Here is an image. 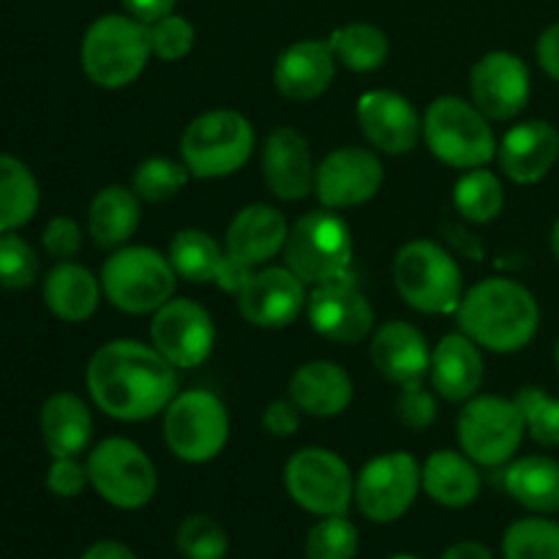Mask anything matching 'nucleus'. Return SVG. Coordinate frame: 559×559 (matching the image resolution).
<instances>
[{
  "instance_id": "24",
  "label": "nucleus",
  "mask_w": 559,
  "mask_h": 559,
  "mask_svg": "<svg viewBox=\"0 0 559 559\" xmlns=\"http://www.w3.org/2000/svg\"><path fill=\"white\" fill-rule=\"evenodd\" d=\"M371 364L396 385H415L431 369V353L424 333L409 322H388L371 338Z\"/></svg>"
},
{
  "instance_id": "53",
  "label": "nucleus",
  "mask_w": 559,
  "mask_h": 559,
  "mask_svg": "<svg viewBox=\"0 0 559 559\" xmlns=\"http://www.w3.org/2000/svg\"><path fill=\"white\" fill-rule=\"evenodd\" d=\"M555 358H557V369H559V342H557V353H555Z\"/></svg>"
},
{
  "instance_id": "32",
  "label": "nucleus",
  "mask_w": 559,
  "mask_h": 559,
  "mask_svg": "<svg viewBox=\"0 0 559 559\" xmlns=\"http://www.w3.org/2000/svg\"><path fill=\"white\" fill-rule=\"evenodd\" d=\"M506 491L535 513L559 511V462L549 456H524L506 469Z\"/></svg>"
},
{
  "instance_id": "22",
  "label": "nucleus",
  "mask_w": 559,
  "mask_h": 559,
  "mask_svg": "<svg viewBox=\"0 0 559 559\" xmlns=\"http://www.w3.org/2000/svg\"><path fill=\"white\" fill-rule=\"evenodd\" d=\"M500 167L513 183H538L551 173L559 158V134L546 120L519 123L497 145Z\"/></svg>"
},
{
  "instance_id": "1",
  "label": "nucleus",
  "mask_w": 559,
  "mask_h": 559,
  "mask_svg": "<svg viewBox=\"0 0 559 559\" xmlns=\"http://www.w3.org/2000/svg\"><path fill=\"white\" fill-rule=\"evenodd\" d=\"M85 382L93 404L118 420L153 418L178 396L175 366L156 347L131 338L98 347L87 364Z\"/></svg>"
},
{
  "instance_id": "44",
  "label": "nucleus",
  "mask_w": 559,
  "mask_h": 559,
  "mask_svg": "<svg viewBox=\"0 0 559 559\" xmlns=\"http://www.w3.org/2000/svg\"><path fill=\"white\" fill-rule=\"evenodd\" d=\"M44 249L47 254H52L55 260L69 262L71 257L80 254L82 249V229L74 218L58 216L47 224L44 229Z\"/></svg>"
},
{
  "instance_id": "25",
  "label": "nucleus",
  "mask_w": 559,
  "mask_h": 559,
  "mask_svg": "<svg viewBox=\"0 0 559 559\" xmlns=\"http://www.w3.org/2000/svg\"><path fill=\"white\" fill-rule=\"evenodd\" d=\"M287 218L271 205H249L233 218L227 229V254L238 265L254 271L262 262L273 260L287 243Z\"/></svg>"
},
{
  "instance_id": "34",
  "label": "nucleus",
  "mask_w": 559,
  "mask_h": 559,
  "mask_svg": "<svg viewBox=\"0 0 559 559\" xmlns=\"http://www.w3.org/2000/svg\"><path fill=\"white\" fill-rule=\"evenodd\" d=\"M453 202H456V211L462 213L467 222L473 224H486L495 222L502 213L506 205V194H502V183L495 173L478 167L467 169L462 178L456 180V189H453Z\"/></svg>"
},
{
  "instance_id": "36",
  "label": "nucleus",
  "mask_w": 559,
  "mask_h": 559,
  "mask_svg": "<svg viewBox=\"0 0 559 559\" xmlns=\"http://www.w3.org/2000/svg\"><path fill=\"white\" fill-rule=\"evenodd\" d=\"M506 559H559V524L549 519H519L502 538Z\"/></svg>"
},
{
  "instance_id": "10",
  "label": "nucleus",
  "mask_w": 559,
  "mask_h": 559,
  "mask_svg": "<svg viewBox=\"0 0 559 559\" xmlns=\"http://www.w3.org/2000/svg\"><path fill=\"white\" fill-rule=\"evenodd\" d=\"M85 467L98 497L120 511H140L156 495V467L140 445L123 437L98 442Z\"/></svg>"
},
{
  "instance_id": "6",
  "label": "nucleus",
  "mask_w": 559,
  "mask_h": 559,
  "mask_svg": "<svg viewBox=\"0 0 559 559\" xmlns=\"http://www.w3.org/2000/svg\"><path fill=\"white\" fill-rule=\"evenodd\" d=\"M254 153V129L233 109H213L186 126L180 156L194 178H224L243 167Z\"/></svg>"
},
{
  "instance_id": "37",
  "label": "nucleus",
  "mask_w": 559,
  "mask_h": 559,
  "mask_svg": "<svg viewBox=\"0 0 559 559\" xmlns=\"http://www.w3.org/2000/svg\"><path fill=\"white\" fill-rule=\"evenodd\" d=\"M358 530L347 516H322L306 535V559H355L358 555Z\"/></svg>"
},
{
  "instance_id": "43",
  "label": "nucleus",
  "mask_w": 559,
  "mask_h": 559,
  "mask_svg": "<svg viewBox=\"0 0 559 559\" xmlns=\"http://www.w3.org/2000/svg\"><path fill=\"white\" fill-rule=\"evenodd\" d=\"M396 415L407 429H429L437 418L435 396H431L420 382H415V385H402V393H399L396 402Z\"/></svg>"
},
{
  "instance_id": "40",
  "label": "nucleus",
  "mask_w": 559,
  "mask_h": 559,
  "mask_svg": "<svg viewBox=\"0 0 559 559\" xmlns=\"http://www.w3.org/2000/svg\"><path fill=\"white\" fill-rule=\"evenodd\" d=\"M516 404L533 440L544 448H559V399L527 385L516 393Z\"/></svg>"
},
{
  "instance_id": "28",
  "label": "nucleus",
  "mask_w": 559,
  "mask_h": 559,
  "mask_svg": "<svg viewBox=\"0 0 559 559\" xmlns=\"http://www.w3.org/2000/svg\"><path fill=\"white\" fill-rule=\"evenodd\" d=\"M41 437L52 459L80 456L93 437L87 404L74 393H55L41 407Z\"/></svg>"
},
{
  "instance_id": "29",
  "label": "nucleus",
  "mask_w": 559,
  "mask_h": 559,
  "mask_svg": "<svg viewBox=\"0 0 559 559\" xmlns=\"http://www.w3.org/2000/svg\"><path fill=\"white\" fill-rule=\"evenodd\" d=\"M102 300V284L76 262H58L44 278V304L58 320L85 322Z\"/></svg>"
},
{
  "instance_id": "41",
  "label": "nucleus",
  "mask_w": 559,
  "mask_h": 559,
  "mask_svg": "<svg viewBox=\"0 0 559 559\" xmlns=\"http://www.w3.org/2000/svg\"><path fill=\"white\" fill-rule=\"evenodd\" d=\"M38 278V257L22 235H0V287L27 289Z\"/></svg>"
},
{
  "instance_id": "17",
  "label": "nucleus",
  "mask_w": 559,
  "mask_h": 559,
  "mask_svg": "<svg viewBox=\"0 0 559 559\" xmlns=\"http://www.w3.org/2000/svg\"><path fill=\"white\" fill-rule=\"evenodd\" d=\"M473 104L489 120H511L530 102V69L511 52H489L469 74Z\"/></svg>"
},
{
  "instance_id": "3",
  "label": "nucleus",
  "mask_w": 559,
  "mask_h": 559,
  "mask_svg": "<svg viewBox=\"0 0 559 559\" xmlns=\"http://www.w3.org/2000/svg\"><path fill=\"white\" fill-rule=\"evenodd\" d=\"M151 52L145 22L129 14H107L87 27L80 55L93 85L118 91L142 74Z\"/></svg>"
},
{
  "instance_id": "27",
  "label": "nucleus",
  "mask_w": 559,
  "mask_h": 559,
  "mask_svg": "<svg viewBox=\"0 0 559 559\" xmlns=\"http://www.w3.org/2000/svg\"><path fill=\"white\" fill-rule=\"evenodd\" d=\"M289 399L300 413L314 418H336L353 402V380L342 366L331 360H311L300 366L289 380Z\"/></svg>"
},
{
  "instance_id": "50",
  "label": "nucleus",
  "mask_w": 559,
  "mask_h": 559,
  "mask_svg": "<svg viewBox=\"0 0 559 559\" xmlns=\"http://www.w3.org/2000/svg\"><path fill=\"white\" fill-rule=\"evenodd\" d=\"M440 559H495L484 544H475V540H464V544L451 546Z\"/></svg>"
},
{
  "instance_id": "23",
  "label": "nucleus",
  "mask_w": 559,
  "mask_h": 559,
  "mask_svg": "<svg viewBox=\"0 0 559 559\" xmlns=\"http://www.w3.org/2000/svg\"><path fill=\"white\" fill-rule=\"evenodd\" d=\"M336 76V55L331 41H298L276 60L273 82L289 102H314Z\"/></svg>"
},
{
  "instance_id": "9",
  "label": "nucleus",
  "mask_w": 559,
  "mask_h": 559,
  "mask_svg": "<svg viewBox=\"0 0 559 559\" xmlns=\"http://www.w3.org/2000/svg\"><path fill=\"white\" fill-rule=\"evenodd\" d=\"M229 437V415L222 399L207 391H186L164 409V442L189 464H205L224 451Z\"/></svg>"
},
{
  "instance_id": "46",
  "label": "nucleus",
  "mask_w": 559,
  "mask_h": 559,
  "mask_svg": "<svg viewBox=\"0 0 559 559\" xmlns=\"http://www.w3.org/2000/svg\"><path fill=\"white\" fill-rule=\"evenodd\" d=\"M262 426L273 437H293L300 426V407L293 399H278L271 402L262 413Z\"/></svg>"
},
{
  "instance_id": "16",
  "label": "nucleus",
  "mask_w": 559,
  "mask_h": 559,
  "mask_svg": "<svg viewBox=\"0 0 559 559\" xmlns=\"http://www.w3.org/2000/svg\"><path fill=\"white\" fill-rule=\"evenodd\" d=\"M309 304L306 282L289 267L254 271L238 293V309L254 328H287Z\"/></svg>"
},
{
  "instance_id": "21",
  "label": "nucleus",
  "mask_w": 559,
  "mask_h": 559,
  "mask_svg": "<svg viewBox=\"0 0 559 559\" xmlns=\"http://www.w3.org/2000/svg\"><path fill=\"white\" fill-rule=\"evenodd\" d=\"M262 175L278 200H304L314 189L317 167L311 162L309 142L300 131L278 126L265 136L262 145Z\"/></svg>"
},
{
  "instance_id": "14",
  "label": "nucleus",
  "mask_w": 559,
  "mask_h": 559,
  "mask_svg": "<svg viewBox=\"0 0 559 559\" xmlns=\"http://www.w3.org/2000/svg\"><path fill=\"white\" fill-rule=\"evenodd\" d=\"M151 342L164 358L178 369H194L205 364L216 342L211 314L194 300H167L153 311Z\"/></svg>"
},
{
  "instance_id": "42",
  "label": "nucleus",
  "mask_w": 559,
  "mask_h": 559,
  "mask_svg": "<svg viewBox=\"0 0 559 559\" xmlns=\"http://www.w3.org/2000/svg\"><path fill=\"white\" fill-rule=\"evenodd\" d=\"M147 36H151L153 55L162 60H180L194 47V27H191L189 20L175 14L151 22L147 25Z\"/></svg>"
},
{
  "instance_id": "48",
  "label": "nucleus",
  "mask_w": 559,
  "mask_h": 559,
  "mask_svg": "<svg viewBox=\"0 0 559 559\" xmlns=\"http://www.w3.org/2000/svg\"><path fill=\"white\" fill-rule=\"evenodd\" d=\"M120 3H123V9L129 11V16L145 22V25L173 14L175 9V0H120Z\"/></svg>"
},
{
  "instance_id": "39",
  "label": "nucleus",
  "mask_w": 559,
  "mask_h": 559,
  "mask_svg": "<svg viewBox=\"0 0 559 559\" xmlns=\"http://www.w3.org/2000/svg\"><path fill=\"white\" fill-rule=\"evenodd\" d=\"M175 546L183 559H224L229 551L227 533L207 516H186L175 535Z\"/></svg>"
},
{
  "instance_id": "38",
  "label": "nucleus",
  "mask_w": 559,
  "mask_h": 559,
  "mask_svg": "<svg viewBox=\"0 0 559 559\" xmlns=\"http://www.w3.org/2000/svg\"><path fill=\"white\" fill-rule=\"evenodd\" d=\"M186 164L169 162V158H145L134 173V191L145 202H167L189 183Z\"/></svg>"
},
{
  "instance_id": "11",
  "label": "nucleus",
  "mask_w": 559,
  "mask_h": 559,
  "mask_svg": "<svg viewBox=\"0 0 559 559\" xmlns=\"http://www.w3.org/2000/svg\"><path fill=\"white\" fill-rule=\"evenodd\" d=\"M524 415L516 399L478 396L459 413V445L480 467L511 462L524 440Z\"/></svg>"
},
{
  "instance_id": "15",
  "label": "nucleus",
  "mask_w": 559,
  "mask_h": 559,
  "mask_svg": "<svg viewBox=\"0 0 559 559\" xmlns=\"http://www.w3.org/2000/svg\"><path fill=\"white\" fill-rule=\"evenodd\" d=\"M382 162L366 147H336L317 167L314 191L328 211L355 207L369 202L380 191Z\"/></svg>"
},
{
  "instance_id": "33",
  "label": "nucleus",
  "mask_w": 559,
  "mask_h": 559,
  "mask_svg": "<svg viewBox=\"0 0 559 559\" xmlns=\"http://www.w3.org/2000/svg\"><path fill=\"white\" fill-rule=\"evenodd\" d=\"M36 175L25 162L0 153V235L25 227L38 211Z\"/></svg>"
},
{
  "instance_id": "7",
  "label": "nucleus",
  "mask_w": 559,
  "mask_h": 559,
  "mask_svg": "<svg viewBox=\"0 0 559 559\" xmlns=\"http://www.w3.org/2000/svg\"><path fill=\"white\" fill-rule=\"evenodd\" d=\"M393 282L404 304L424 314H448L462 304V271L435 240H413L393 260Z\"/></svg>"
},
{
  "instance_id": "5",
  "label": "nucleus",
  "mask_w": 559,
  "mask_h": 559,
  "mask_svg": "<svg viewBox=\"0 0 559 559\" xmlns=\"http://www.w3.org/2000/svg\"><path fill=\"white\" fill-rule=\"evenodd\" d=\"M175 273L169 257L147 246H120L102 267V289L115 309L126 314H151L162 309L175 293Z\"/></svg>"
},
{
  "instance_id": "12",
  "label": "nucleus",
  "mask_w": 559,
  "mask_h": 559,
  "mask_svg": "<svg viewBox=\"0 0 559 559\" xmlns=\"http://www.w3.org/2000/svg\"><path fill=\"white\" fill-rule=\"evenodd\" d=\"M284 486L304 511L314 516H342L355 497L353 473L338 453L304 448L284 467Z\"/></svg>"
},
{
  "instance_id": "51",
  "label": "nucleus",
  "mask_w": 559,
  "mask_h": 559,
  "mask_svg": "<svg viewBox=\"0 0 559 559\" xmlns=\"http://www.w3.org/2000/svg\"><path fill=\"white\" fill-rule=\"evenodd\" d=\"M551 249H555V257L559 260V218L555 224V233H551Z\"/></svg>"
},
{
  "instance_id": "45",
  "label": "nucleus",
  "mask_w": 559,
  "mask_h": 559,
  "mask_svg": "<svg viewBox=\"0 0 559 559\" xmlns=\"http://www.w3.org/2000/svg\"><path fill=\"white\" fill-rule=\"evenodd\" d=\"M87 484H91L87 467H82V464L76 462V456L55 459L52 467H49L47 473V489L52 491L55 497H63V500L80 497Z\"/></svg>"
},
{
  "instance_id": "8",
  "label": "nucleus",
  "mask_w": 559,
  "mask_h": 559,
  "mask_svg": "<svg viewBox=\"0 0 559 559\" xmlns=\"http://www.w3.org/2000/svg\"><path fill=\"white\" fill-rule=\"evenodd\" d=\"M287 267L306 284H328L344 278L353 262V235L347 222L331 211H311L289 229Z\"/></svg>"
},
{
  "instance_id": "20",
  "label": "nucleus",
  "mask_w": 559,
  "mask_h": 559,
  "mask_svg": "<svg viewBox=\"0 0 559 559\" xmlns=\"http://www.w3.org/2000/svg\"><path fill=\"white\" fill-rule=\"evenodd\" d=\"M358 123L366 140L391 156L413 151L424 131L413 104L393 91L364 93L358 102Z\"/></svg>"
},
{
  "instance_id": "4",
  "label": "nucleus",
  "mask_w": 559,
  "mask_h": 559,
  "mask_svg": "<svg viewBox=\"0 0 559 559\" xmlns=\"http://www.w3.org/2000/svg\"><path fill=\"white\" fill-rule=\"evenodd\" d=\"M424 140L442 164L456 169L486 167L497 156V136L489 118L459 96H442L429 104Z\"/></svg>"
},
{
  "instance_id": "47",
  "label": "nucleus",
  "mask_w": 559,
  "mask_h": 559,
  "mask_svg": "<svg viewBox=\"0 0 559 559\" xmlns=\"http://www.w3.org/2000/svg\"><path fill=\"white\" fill-rule=\"evenodd\" d=\"M538 63L551 80L559 82V22L546 27L544 36L538 38Z\"/></svg>"
},
{
  "instance_id": "31",
  "label": "nucleus",
  "mask_w": 559,
  "mask_h": 559,
  "mask_svg": "<svg viewBox=\"0 0 559 559\" xmlns=\"http://www.w3.org/2000/svg\"><path fill=\"white\" fill-rule=\"evenodd\" d=\"M140 227V197L123 186H107L98 191L87 213V233L102 249H120Z\"/></svg>"
},
{
  "instance_id": "26",
  "label": "nucleus",
  "mask_w": 559,
  "mask_h": 559,
  "mask_svg": "<svg viewBox=\"0 0 559 559\" xmlns=\"http://www.w3.org/2000/svg\"><path fill=\"white\" fill-rule=\"evenodd\" d=\"M431 382L448 402H469L484 382V358L478 344L464 333H451L431 353Z\"/></svg>"
},
{
  "instance_id": "35",
  "label": "nucleus",
  "mask_w": 559,
  "mask_h": 559,
  "mask_svg": "<svg viewBox=\"0 0 559 559\" xmlns=\"http://www.w3.org/2000/svg\"><path fill=\"white\" fill-rule=\"evenodd\" d=\"M331 47L336 60H342L349 71H377L391 52L385 33L366 22H355L333 33Z\"/></svg>"
},
{
  "instance_id": "19",
  "label": "nucleus",
  "mask_w": 559,
  "mask_h": 559,
  "mask_svg": "<svg viewBox=\"0 0 559 559\" xmlns=\"http://www.w3.org/2000/svg\"><path fill=\"white\" fill-rule=\"evenodd\" d=\"M169 262H173L175 273L186 282L194 284H207L216 282L218 287L227 289V293L238 295L243 289V284L249 282V276L254 271L238 265L233 257L227 254V249L216 243L207 233L202 229H180L178 235L169 243Z\"/></svg>"
},
{
  "instance_id": "52",
  "label": "nucleus",
  "mask_w": 559,
  "mask_h": 559,
  "mask_svg": "<svg viewBox=\"0 0 559 559\" xmlns=\"http://www.w3.org/2000/svg\"><path fill=\"white\" fill-rule=\"evenodd\" d=\"M391 559H420V557H413V555H396V557H391Z\"/></svg>"
},
{
  "instance_id": "2",
  "label": "nucleus",
  "mask_w": 559,
  "mask_h": 559,
  "mask_svg": "<svg viewBox=\"0 0 559 559\" xmlns=\"http://www.w3.org/2000/svg\"><path fill=\"white\" fill-rule=\"evenodd\" d=\"M538 300L511 278H486L475 284L459 304V325L491 353H516L538 333Z\"/></svg>"
},
{
  "instance_id": "30",
  "label": "nucleus",
  "mask_w": 559,
  "mask_h": 559,
  "mask_svg": "<svg viewBox=\"0 0 559 559\" xmlns=\"http://www.w3.org/2000/svg\"><path fill=\"white\" fill-rule=\"evenodd\" d=\"M420 486L435 502L445 508H467L480 495V475L467 453L437 451L420 469Z\"/></svg>"
},
{
  "instance_id": "13",
  "label": "nucleus",
  "mask_w": 559,
  "mask_h": 559,
  "mask_svg": "<svg viewBox=\"0 0 559 559\" xmlns=\"http://www.w3.org/2000/svg\"><path fill=\"white\" fill-rule=\"evenodd\" d=\"M420 489V467L409 453H382L364 464L355 480L360 513L377 524H391L413 508Z\"/></svg>"
},
{
  "instance_id": "18",
  "label": "nucleus",
  "mask_w": 559,
  "mask_h": 559,
  "mask_svg": "<svg viewBox=\"0 0 559 559\" xmlns=\"http://www.w3.org/2000/svg\"><path fill=\"white\" fill-rule=\"evenodd\" d=\"M306 314H309L311 328L320 336L338 344L364 342L374 328L371 304L358 287H353L344 278L317 284L314 293L309 295V304H306Z\"/></svg>"
},
{
  "instance_id": "49",
  "label": "nucleus",
  "mask_w": 559,
  "mask_h": 559,
  "mask_svg": "<svg viewBox=\"0 0 559 559\" xmlns=\"http://www.w3.org/2000/svg\"><path fill=\"white\" fill-rule=\"evenodd\" d=\"M80 559H136V555L118 540H98Z\"/></svg>"
}]
</instances>
